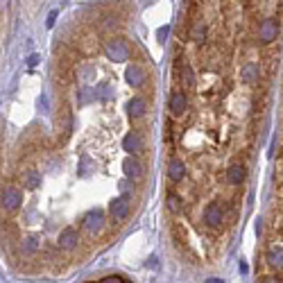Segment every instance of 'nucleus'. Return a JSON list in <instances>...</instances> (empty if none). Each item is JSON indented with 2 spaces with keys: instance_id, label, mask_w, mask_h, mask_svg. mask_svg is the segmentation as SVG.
<instances>
[{
  "instance_id": "nucleus-2",
  "label": "nucleus",
  "mask_w": 283,
  "mask_h": 283,
  "mask_svg": "<svg viewBox=\"0 0 283 283\" xmlns=\"http://www.w3.org/2000/svg\"><path fill=\"white\" fill-rule=\"evenodd\" d=\"M109 216L114 218V222H123L125 218L129 216V195H120V197L111 199Z\"/></svg>"
},
{
  "instance_id": "nucleus-20",
  "label": "nucleus",
  "mask_w": 283,
  "mask_h": 283,
  "mask_svg": "<svg viewBox=\"0 0 283 283\" xmlns=\"http://www.w3.org/2000/svg\"><path fill=\"white\" fill-rule=\"evenodd\" d=\"M39 247V238H27L25 242H23V250L25 252H34Z\"/></svg>"
},
{
  "instance_id": "nucleus-13",
  "label": "nucleus",
  "mask_w": 283,
  "mask_h": 283,
  "mask_svg": "<svg viewBox=\"0 0 283 283\" xmlns=\"http://www.w3.org/2000/svg\"><path fill=\"white\" fill-rule=\"evenodd\" d=\"M184 174H186V165H184L179 159L170 161V163H168V179H170V182H182Z\"/></svg>"
},
{
  "instance_id": "nucleus-25",
  "label": "nucleus",
  "mask_w": 283,
  "mask_h": 283,
  "mask_svg": "<svg viewBox=\"0 0 283 283\" xmlns=\"http://www.w3.org/2000/svg\"><path fill=\"white\" fill-rule=\"evenodd\" d=\"M129 182H120V190H123V195H127V193H129Z\"/></svg>"
},
{
  "instance_id": "nucleus-14",
  "label": "nucleus",
  "mask_w": 283,
  "mask_h": 283,
  "mask_svg": "<svg viewBox=\"0 0 283 283\" xmlns=\"http://www.w3.org/2000/svg\"><path fill=\"white\" fill-rule=\"evenodd\" d=\"M186 104H188L186 93H182V91H174L172 97H170V111H172L174 116H179V114H184V111H186Z\"/></svg>"
},
{
  "instance_id": "nucleus-24",
  "label": "nucleus",
  "mask_w": 283,
  "mask_h": 283,
  "mask_svg": "<svg viewBox=\"0 0 283 283\" xmlns=\"http://www.w3.org/2000/svg\"><path fill=\"white\" fill-rule=\"evenodd\" d=\"M55 18H57V9H55V12H50V16H48V27L55 25Z\"/></svg>"
},
{
  "instance_id": "nucleus-26",
  "label": "nucleus",
  "mask_w": 283,
  "mask_h": 283,
  "mask_svg": "<svg viewBox=\"0 0 283 283\" xmlns=\"http://www.w3.org/2000/svg\"><path fill=\"white\" fill-rule=\"evenodd\" d=\"M261 283H281V281L276 279V276H265V279H263Z\"/></svg>"
},
{
  "instance_id": "nucleus-23",
  "label": "nucleus",
  "mask_w": 283,
  "mask_h": 283,
  "mask_svg": "<svg viewBox=\"0 0 283 283\" xmlns=\"http://www.w3.org/2000/svg\"><path fill=\"white\" fill-rule=\"evenodd\" d=\"M39 59H41V57H39V55H30V59H27V66H37V63H39Z\"/></svg>"
},
{
  "instance_id": "nucleus-8",
  "label": "nucleus",
  "mask_w": 283,
  "mask_h": 283,
  "mask_svg": "<svg viewBox=\"0 0 283 283\" xmlns=\"http://www.w3.org/2000/svg\"><path fill=\"white\" fill-rule=\"evenodd\" d=\"M204 222L208 224V227H220L224 222V211L220 204H208L206 208H204Z\"/></svg>"
},
{
  "instance_id": "nucleus-19",
  "label": "nucleus",
  "mask_w": 283,
  "mask_h": 283,
  "mask_svg": "<svg viewBox=\"0 0 283 283\" xmlns=\"http://www.w3.org/2000/svg\"><path fill=\"white\" fill-rule=\"evenodd\" d=\"M165 202H168V208H170L172 213H177L179 208H182V199H179L174 193H168V199H165Z\"/></svg>"
},
{
  "instance_id": "nucleus-16",
  "label": "nucleus",
  "mask_w": 283,
  "mask_h": 283,
  "mask_svg": "<svg viewBox=\"0 0 283 283\" xmlns=\"http://www.w3.org/2000/svg\"><path fill=\"white\" fill-rule=\"evenodd\" d=\"M265 258H267V265L274 267L276 272L283 270V250L281 247H272V250L265 254Z\"/></svg>"
},
{
  "instance_id": "nucleus-11",
  "label": "nucleus",
  "mask_w": 283,
  "mask_h": 283,
  "mask_svg": "<svg viewBox=\"0 0 283 283\" xmlns=\"http://www.w3.org/2000/svg\"><path fill=\"white\" fill-rule=\"evenodd\" d=\"M123 170H125V174L129 179H138V177H143V163H140L138 159H134V157H127L123 161Z\"/></svg>"
},
{
  "instance_id": "nucleus-9",
  "label": "nucleus",
  "mask_w": 283,
  "mask_h": 283,
  "mask_svg": "<svg viewBox=\"0 0 283 283\" xmlns=\"http://www.w3.org/2000/svg\"><path fill=\"white\" fill-rule=\"evenodd\" d=\"M127 116L129 118H134V120H138V118H143L145 114H148V102L143 100V97H131L129 102H127Z\"/></svg>"
},
{
  "instance_id": "nucleus-1",
  "label": "nucleus",
  "mask_w": 283,
  "mask_h": 283,
  "mask_svg": "<svg viewBox=\"0 0 283 283\" xmlns=\"http://www.w3.org/2000/svg\"><path fill=\"white\" fill-rule=\"evenodd\" d=\"M104 52L111 61H127L131 57L129 43L125 39H111V41L104 43Z\"/></svg>"
},
{
  "instance_id": "nucleus-18",
  "label": "nucleus",
  "mask_w": 283,
  "mask_h": 283,
  "mask_svg": "<svg viewBox=\"0 0 283 283\" xmlns=\"http://www.w3.org/2000/svg\"><path fill=\"white\" fill-rule=\"evenodd\" d=\"M25 186L27 188H39L41 186V174L37 172V170H30V172H25Z\"/></svg>"
},
{
  "instance_id": "nucleus-7",
  "label": "nucleus",
  "mask_w": 283,
  "mask_h": 283,
  "mask_svg": "<svg viewBox=\"0 0 283 283\" xmlns=\"http://www.w3.org/2000/svg\"><path fill=\"white\" fill-rule=\"evenodd\" d=\"M125 80H127V84H129V86H134V89H140V86L145 84V70H143V66H138V63H131V66H127Z\"/></svg>"
},
{
  "instance_id": "nucleus-3",
  "label": "nucleus",
  "mask_w": 283,
  "mask_h": 283,
  "mask_svg": "<svg viewBox=\"0 0 283 283\" xmlns=\"http://www.w3.org/2000/svg\"><path fill=\"white\" fill-rule=\"evenodd\" d=\"M82 227H84V231L89 233V236H95V233L102 231V227H104V213L102 211H89L84 216V220H82Z\"/></svg>"
},
{
  "instance_id": "nucleus-17",
  "label": "nucleus",
  "mask_w": 283,
  "mask_h": 283,
  "mask_svg": "<svg viewBox=\"0 0 283 283\" xmlns=\"http://www.w3.org/2000/svg\"><path fill=\"white\" fill-rule=\"evenodd\" d=\"M190 37H193V41L202 43L204 39H206V25H204V23H195L193 30H190Z\"/></svg>"
},
{
  "instance_id": "nucleus-4",
  "label": "nucleus",
  "mask_w": 283,
  "mask_h": 283,
  "mask_svg": "<svg viewBox=\"0 0 283 283\" xmlns=\"http://www.w3.org/2000/svg\"><path fill=\"white\" fill-rule=\"evenodd\" d=\"M23 204V193L16 186H5L3 188V208L5 211H16Z\"/></svg>"
},
{
  "instance_id": "nucleus-21",
  "label": "nucleus",
  "mask_w": 283,
  "mask_h": 283,
  "mask_svg": "<svg viewBox=\"0 0 283 283\" xmlns=\"http://www.w3.org/2000/svg\"><path fill=\"white\" fill-rule=\"evenodd\" d=\"M100 283H125L123 281V276H118V274H111V276H104Z\"/></svg>"
},
{
  "instance_id": "nucleus-15",
  "label": "nucleus",
  "mask_w": 283,
  "mask_h": 283,
  "mask_svg": "<svg viewBox=\"0 0 283 283\" xmlns=\"http://www.w3.org/2000/svg\"><path fill=\"white\" fill-rule=\"evenodd\" d=\"M240 77L245 84H254V82L261 77V66H258V63H245L240 70Z\"/></svg>"
},
{
  "instance_id": "nucleus-12",
  "label": "nucleus",
  "mask_w": 283,
  "mask_h": 283,
  "mask_svg": "<svg viewBox=\"0 0 283 283\" xmlns=\"http://www.w3.org/2000/svg\"><path fill=\"white\" fill-rule=\"evenodd\" d=\"M227 179H229V184H233V186L242 184L245 182V165L242 163H231L227 168Z\"/></svg>"
},
{
  "instance_id": "nucleus-22",
  "label": "nucleus",
  "mask_w": 283,
  "mask_h": 283,
  "mask_svg": "<svg viewBox=\"0 0 283 283\" xmlns=\"http://www.w3.org/2000/svg\"><path fill=\"white\" fill-rule=\"evenodd\" d=\"M168 32H170V27H168V25H163V27H161V30L157 32V37H159V41H161V43H163V39H165V34H168Z\"/></svg>"
},
{
  "instance_id": "nucleus-6",
  "label": "nucleus",
  "mask_w": 283,
  "mask_h": 283,
  "mask_svg": "<svg viewBox=\"0 0 283 283\" xmlns=\"http://www.w3.org/2000/svg\"><path fill=\"white\" fill-rule=\"evenodd\" d=\"M143 148H145V143H143V136H140L136 129L127 131V134H125V138H123V150H125V152L134 157V154L143 152Z\"/></svg>"
},
{
  "instance_id": "nucleus-27",
  "label": "nucleus",
  "mask_w": 283,
  "mask_h": 283,
  "mask_svg": "<svg viewBox=\"0 0 283 283\" xmlns=\"http://www.w3.org/2000/svg\"><path fill=\"white\" fill-rule=\"evenodd\" d=\"M247 270H250V267H247V263H242V261H240V272H242V274H245Z\"/></svg>"
},
{
  "instance_id": "nucleus-10",
  "label": "nucleus",
  "mask_w": 283,
  "mask_h": 283,
  "mask_svg": "<svg viewBox=\"0 0 283 283\" xmlns=\"http://www.w3.org/2000/svg\"><path fill=\"white\" fill-rule=\"evenodd\" d=\"M77 242H80V233H77V229L66 227V229H63V231L59 233V247H61V250H66V252L75 250Z\"/></svg>"
},
{
  "instance_id": "nucleus-28",
  "label": "nucleus",
  "mask_w": 283,
  "mask_h": 283,
  "mask_svg": "<svg viewBox=\"0 0 283 283\" xmlns=\"http://www.w3.org/2000/svg\"><path fill=\"white\" fill-rule=\"evenodd\" d=\"M206 283H222V281H218V279H208Z\"/></svg>"
},
{
  "instance_id": "nucleus-5",
  "label": "nucleus",
  "mask_w": 283,
  "mask_h": 283,
  "mask_svg": "<svg viewBox=\"0 0 283 283\" xmlns=\"http://www.w3.org/2000/svg\"><path fill=\"white\" fill-rule=\"evenodd\" d=\"M279 37V23L274 18H265V21L258 25V41L261 43H272Z\"/></svg>"
}]
</instances>
